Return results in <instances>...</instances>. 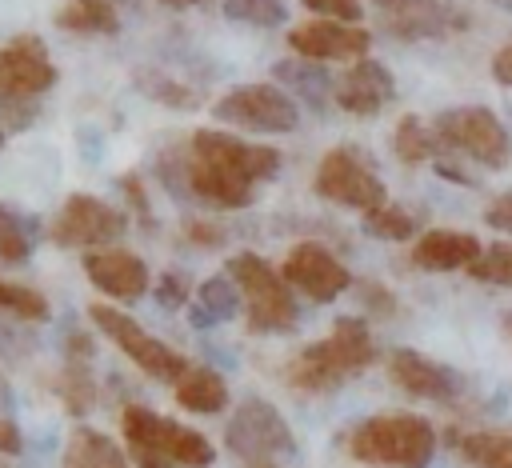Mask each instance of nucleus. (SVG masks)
I'll return each mask as SVG.
<instances>
[{"instance_id":"nucleus-3","label":"nucleus","mask_w":512,"mask_h":468,"mask_svg":"<svg viewBox=\"0 0 512 468\" xmlns=\"http://www.w3.org/2000/svg\"><path fill=\"white\" fill-rule=\"evenodd\" d=\"M348 452L380 468H428L436 456V428L416 412H384L352 428Z\"/></svg>"},{"instance_id":"nucleus-14","label":"nucleus","mask_w":512,"mask_h":468,"mask_svg":"<svg viewBox=\"0 0 512 468\" xmlns=\"http://www.w3.org/2000/svg\"><path fill=\"white\" fill-rule=\"evenodd\" d=\"M372 32L344 20H308L288 32V48L304 60H360L368 56Z\"/></svg>"},{"instance_id":"nucleus-21","label":"nucleus","mask_w":512,"mask_h":468,"mask_svg":"<svg viewBox=\"0 0 512 468\" xmlns=\"http://www.w3.org/2000/svg\"><path fill=\"white\" fill-rule=\"evenodd\" d=\"M172 388H176V404H184L188 412H200V416L224 412V404H228L224 376L216 368H204V364H188Z\"/></svg>"},{"instance_id":"nucleus-18","label":"nucleus","mask_w":512,"mask_h":468,"mask_svg":"<svg viewBox=\"0 0 512 468\" xmlns=\"http://www.w3.org/2000/svg\"><path fill=\"white\" fill-rule=\"evenodd\" d=\"M484 252V244L472 232H452V228H432L412 244V264L424 272H456L476 260Z\"/></svg>"},{"instance_id":"nucleus-33","label":"nucleus","mask_w":512,"mask_h":468,"mask_svg":"<svg viewBox=\"0 0 512 468\" xmlns=\"http://www.w3.org/2000/svg\"><path fill=\"white\" fill-rule=\"evenodd\" d=\"M148 92H152V100H160L168 108H200V96L188 84H176L164 76H148Z\"/></svg>"},{"instance_id":"nucleus-34","label":"nucleus","mask_w":512,"mask_h":468,"mask_svg":"<svg viewBox=\"0 0 512 468\" xmlns=\"http://www.w3.org/2000/svg\"><path fill=\"white\" fill-rule=\"evenodd\" d=\"M308 12H316L320 20H344V24H356L364 16L360 0H304Z\"/></svg>"},{"instance_id":"nucleus-30","label":"nucleus","mask_w":512,"mask_h":468,"mask_svg":"<svg viewBox=\"0 0 512 468\" xmlns=\"http://www.w3.org/2000/svg\"><path fill=\"white\" fill-rule=\"evenodd\" d=\"M364 232L380 236V240H408L416 232V220H412V212H404L396 204H380V208L364 212Z\"/></svg>"},{"instance_id":"nucleus-4","label":"nucleus","mask_w":512,"mask_h":468,"mask_svg":"<svg viewBox=\"0 0 512 468\" xmlns=\"http://www.w3.org/2000/svg\"><path fill=\"white\" fill-rule=\"evenodd\" d=\"M224 272L240 288L244 320H248L252 332H288V328H296V320H300L296 288L280 276V268H272L256 252H236V256H228Z\"/></svg>"},{"instance_id":"nucleus-12","label":"nucleus","mask_w":512,"mask_h":468,"mask_svg":"<svg viewBox=\"0 0 512 468\" xmlns=\"http://www.w3.org/2000/svg\"><path fill=\"white\" fill-rule=\"evenodd\" d=\"M280 276H284L300 296H308V300H316V304H328V300H336L340 292L352 288V272L344 268V260H336V252H328V248L316 244V240L296 244V248L284 256Z\"/></svg>"},{"instance_id":"nucleus-25","label":"nucleus","mask_w":512,"mask_h":468,"mask_svg":"<svg viewBox=\"0 0 512 468\" xmlns=\"http://www.w3.org/2000/svg\"><path fill=\"white\" fill-rule=\"evenodd\" d=\"M36 236H40V228L28 212L0 204V260L4 264H24L36 248Z\"/></svg>"},{"instance_id":"nucleus-38","label":"nucleus","mask_w":512,"mask_h":468,"mask_svg":"<svg viewBox=\"0 0 512 468\" xmlns=\"http://www.w3.org/2000/svg\"><path fill=\"white\" fill-rule=\"evenodd\" d=\"M484 220H488L496 232H508V236H512V192L496 196V200L484 208Z\"/></svg>"},{"instance_id":"nucleus-10","label":"nucleus","mask_w":512,"mask_h":468,"mask_svg":"<svg viewBox=\"0 0 512 468\" xmlns=\"http://www.w3.org/2000/svg\"><path fill=\"white\" fill-rule=\"evenodd\" d=\"M212 116L248 132H292L300 124L296 100L280 84H240L212 104Z\"/></svg>"},{"instance_id":"nucleus-41","label":"nucleus","mask_w":512,"mask_h":468,"mask_svg":"<svg viewBox=\"0 0 512 468\" xmlns=\"http://www.w3.org/2000/svg\"><path fill=\"white\" fill-rule=\"evenodd\" d=\"M492 80L504 84V88H512V40L492 56Z\"/></svg>"},{"instance_id":"nucleus-32","label":"nucleus","mask_w":512,"mask_h":468,"mask_svg":"<svg viewBox=\"0 0 512 468\" xmlns=\"http://www.w3.org/2000/svg\"><path fill=\"white\" fill-rule=\"evenodd\" d=\"M0 308L8 316H16V320H44L48 316V300L36 288H28V284H4Z\"/></svg>"},{"instance_id":"nucleus-35","label":"nucleus","mask_w":512,"mask_h":468,"mask_svg":"<svg viewBox=\"0 0 512 468\" xmlns=\"http://www.w3.org/2000/svg\"><path fill=\"white\" fill-rule=\"evenodd\" d=\"M188 292H192V284H188L184 272H164L160 284H156V300H160L164 308H180V304H188Z\"/></svg>"},{"instance_id":"nucleus-28","label":"nucleus","mask_w":512,"mask_h":468,"mask_svg":"<svg viewBox=\"0 0 512 468\" xmlns=\"http://www.w3.org/2000/svg\"><path fill=\"white\" fill-rule=\"evenodd\" d=\"M468 276H472V280H480V284L512 288V240L488 244V248L468 264Z\"/></svg>"},{"instance_id":"nucleus-11","label":"nucleus","mask_w":512,"mask_h":468,"mask_svg":"<svg viewBox=\"0 0 512 468\" xmlns=\"http://www.w3.org/2000/svg\"><path fill=\"white\" fill-rule=\"evenodd\" d=\"M56 84V64L40 36H16L0 48V100H40Z\"/></svg>"},{"instance_id":"nucleus-48","label":"nucleus","mask_w":512,"mask_h":468,"mask_svg":"<svg viewBox=\"0 0 512 468\" xmlns=\"http://www.w3.org/2000/svg\"><path fill=\"white\" fill-rule=\"evenodd\" d=\"M500 4H512V0H500Z\"/></svg>"},{"instance_id":"nucleus-36","label":"nucleus","mask_w":512,"mask_h":468,"mask_svg":"<svg viewBox=\"0 0 512 468\" xmlns=\"http://www.w3.org/2000/svg\"><path fill=\"white\" fill-rule=\"evenodd\" d=\"M360 300L368 304V312H376V316H392L396 312V296L384 288V284H360Z\"/></svg>"},{"instance_id":"nucleus-27","label":"nucleus","mask_w":512,"mask_h":468,"mask_svg":"<svg viewBox=\"0 0 512 468\" xmlns=\"http://www.w3.org/2000/svg\"><path fill=\"white\" fill-rule=\"evenodd\" d=\"M196 300H200L196 324H216V320H228L240 308V288H236V280L228 272H220V276H208L196 288Z\"/></svg>"},{"instance_id":"nucleus-39","label":"nucleus","mask_w":512,"mask_h":468,"mask_svg":"<svg viewBox=\"0 0 512 468\" xmlns=\"http://www.w3.org/2000/svg\"><path fill=\"white\" fill-rule=\"evenodd\" d=\"M184 232H188V240H192V244H204V248L224 244V232H220L216 224H208V220H188V224H184Z\"/></svg>"},{"instance_id":"nucleus-15","label":"nucleus","mask_w":512,"mask_h":468,"mask_svg":"<svg viewBox=\"0 0 512 468\" xmlns=\"http://www.w3.org/2000/svg\"><path fill=\"white\" fill-rule=\"evenodd\" d=\"M388 376L392 384H400L408 396H420V400H456L464 392V376L452 364H440L412 348H396L388 356Z\"/></svg>"},{"instance_id":"nucleus-6","label":"nucleus","mask_w":512,"mask_h":468,"mask_svg":"<svg viewBox=\"0 0 512 468\" xmlns=\"http://www.w3.org/2000/svg\"><path fill=\"white\" fill-rule=\"evenodd\" d=\"M224 444L244 468H280V460L296 448L288 420L264 400H244L232 412L224 428Z\"/></svg>"},{"instance_id":"nucleus-13","label":"nucleus","mask_w":512,"mask_h":468,"mask_svg":"<svg viewBox=\"0 0 512 468\" xmlns=\"http://www.w3.org/2000/svg\"><path fill=\"white\" fill-rule=\"evenodd\" d=\"M372 4L380 28L392 32L396 40H432L464 24V16L448 8V0H372Z\"/></svg>"},{"instance_id":"nucleus-17","label":"nucleus","mask_w":512,"mask_h":468,"mask_svg":"<svg viewBox=\"0 0 512 468\" xmlns=\"http://www.w3.org/2000/svg\"><path fill=\"white\" fill-rule=\"evenodd\" d=\"M396 96V80L380 60L360 56L344 76H336V108H344L348 116H376L388 100Z\"/></svg>"},{"instance_id":"nucleus-2","label":"nucleus","mask_w":512,"mask_h":468,"mask_svg":"<svg viewBox=\"0 0 512 468\" xmlns=\"http://www.w3.org/2000/svg\"><path fill=\"white\" fill-rule=\"evenodd\" d=\"M120 432H124V444L136 468H208L216 460V448L208 444V436L144 404L124 408Z\"/></svg>"},{"instance_id":"nucleus-22","label":"nucleus","mask_w":512,"mask_h":468,"mask_svg":"<svg viewBox=\"0 0 512 468\" xmlns=\"http://www.w3.org/2000/svg\"><path fill=\"white\" fill-rule=\"evenodd\" d=\"M60 468H132V464L120 452V444H112V436L96 428H72L60 452Z\"/></svg>"},{"instance_id":"nucleus-40","label":"nucleus","mask_w":512,"mask_h":468,"mask_svg":"<svg viewBox=\"0 0 512 468\" xmlns=\"http://www.w3.org/2000/svg\"><path fill=\"white\" fill-rule=\"evenodd\" d=\"M20 448H24V440H20L16 420H8V416L0 412V456H16Z\"/></svg>"},{"instance_id":"nucleus-37","label":"nucleus","mask_w":512,"mask_h":468,"mask_svg":"<svg viewBox=\"0 0 512 468\" xmlns=\"http://www.w3.org/2000/svg\"><path fill=\"white\" fill-rule=\"evenodd\" d=\"M0 108H4V124L8 128H28L32 124V116H36V100H0Z\"/></svg>"},{"instance_id":"nucleus-7","label":"nucleus","mask_w":512,"mask_h":468,"mask_svg":"<svg viewBox=\"0 0 512 468\" xmlns=\"http://www.w3.org/2000/svg\"><path fill=\"white\" fill-rule=\"evenodd\" d=\"M312 188H316V196H324L332 204H344V208H356V212H372V208L388 204L384 180L364 160V152L352 148V144H336V148L324 152Z\"/></svg>"},{"instance_id":"nucleus-44","label":"nucleus","mask_w":512,"mask_h":468,"mask_svg":"<svg viewBox=\"0 0 512 468\" xmlns=\"http://www.w3.org/2000/svg\"><path fill=\"white\" fill-rule=\"evenodd\" d=\"M164 8H196V4H204V0H160Z\"/></svg>"},{"instance_id":"nucleus-26","label":"nucleus","mask_w":512,"mask_h":468,"mask_svg":"<svg viewBox=\"0 0 512 468\" xmlns=\"http://www.w3.org/2000/svg\"><path fill=\"white\" fill-rule=\"evenodd\" d=\"M436 148H440L436 132H432V128H424V120H420L416 112H408V116H400V120H396L392 152H396V160H400V164L416 168V164L432 160V152H436Z\"/></svg>"},{"instance_id":"nucleus-31","label":"nucleus","mask_w":512,"mask_h":468,"mask_svg":"<svg viewBox=\"0 0 512 468\" xmlns=\"http://www.w3.org/2000/svg\"><path fill=\"white\" fill-rule=\"evenodd\" d=\"M56 392L64 396V404H68V412H88L92 408V400H96V388H92V376H88V368L84 364H68L64 368V376H60V384H56Z\"/></svg>"},{"instance_id":"nucleus-43","label":"nucleus","mask_w":512,"mask_h":468,"mask_svg":"<svg viewBox=\"0 0 512 468\" xmlns=\"http://www.w3.org/2000/svg\"><path fill=\"white\" fill-rule=\"evenodd\" d=\"M12 404V388H8V380H4V372H0V412Z\"/></svg>"},{"instance_id":"nucleus-9","label":"nucleus","mask_w":512,"mask_h":468,"mask_svg":"<svg viewBox=\"0 0 512 468\" xmlns=\"http://www.w3.org/2000/svg\"><path fill=\"white\" fill-rule=\"evenodd\" d=\"M124 232H128V216H124L120 208H112L108 200L88 196V192H72V196L60 204L56 220L48 224V240H52L56 248H84V252L108 248V244H116Z\"/></svg>"},{"instance_id":"nucleus-24","label":"nucleus","mask_w":512,"mask_h":468,"mask_svg":"<svg viewBox=\"0 0 512 468\" xmlns=\"http://www.w3.org/2000/svg\"><path fill=\"white\" fill-rule=\"evenodd\" d=\"M456 452L476 468H512V428H488V432H460Z\"/></svg>"},{"instance_id":"nucleus-19","label":"nucleus","mask_w":512,"mask_h":468,"mask_svg":"<svg viewBox=\"0 0 512 468\" xmlns=\"http://www.w3.org/2000/svg\"><path fill=\"white\" fill-rule=\"evenodd\" d=\"M348 376L352 372L344 368V360L336 356V348H332L328 336L316 340V344H308V348H300L292 356V364H288V384L300 388V392H328V388L344 384Z\"/></svg>"},{"instance_id":"nucleus-20","label":"nucleus","mask_w":512,"mask_h":468,"mask_svg":"<svg viewBox=\"0 0 512 468\" xmlns=\"http://www.w3.org/2000/svg\"><path fill=\"white\" fill-rule=\"evenodd\" d=\"M276 80L288 88V96H300L316 116L336 108V80L320 60H284L276 64Z\"/></svg>"},{"instance_id":"nucleus-8","label":"nucleus","mask_w":512,"mask_h":468,"mask_svg":"<svg viewBox=\"0 0 512 468\" xmlns=\"http://www.w3.org/2000/svg\"><path fill=\"white\" fill-rule=\"evenodd\" d=\"M88 320L140 368V372H148V376H156V380H180V372L188 368V360L176 352V348H168L164 340H156L140 320H132L124 308H112V304H88Z\"/></svg>"},{"instance_id":"nucleus-16","label":"nucleus","mask_w":512,"mask_h":468,"mask_svg":"<svg viewBox=\"0 0 512 468\" xmlns=\"http://www.w3.org/2000/svg\"><path fill=\"white\" fill-rule=\"evenodd\" d=\"M84 272H88V280L104 292V296H112V300H140L144 292H148V264L136 256V252H128V248H116V244H108V248H92L88 256H84Z\"/></svg>"},{"instance_id":"nucleus-1","label":"nucleus","mask_w":512,"mask_h":468,"mask_svg":"<svg viewBox=\"0 0 512 468\" xmlns=\"http://www.w3.org/2000/svg\"><path fill=\"white\" fill-rule=\"evenodd\" d=\"M280 172V152L216 128L192 132V156L184 160V188L212 208H248L256 188Z\"/></svg>"},{"instance_id":"nucleus-46","label":"nucleus","mask_w":512,"mask_h":468,"mask_svg":"<svg viewBox=\"0 0 512 468\" xmlns=\"http://www.w3.org/2000/svg\"><path fill=\"white\" fill-rule=\"evenodd\" d=\"M4 284H8V280H4V276H0V292H4Z\"/></svg>"},{"instance_id":"nucleus-29","label":"nucleus","mask_w":512,"mask_h":468,"mask_svg":"<svg viewBox=\"0 0 512 468\" xmlns=\"http://www.w3.org/2000/svg\"><path fill=\"white\" fill-rule=\"evenodd\" d=\"M224 16L236 24H252V28H276L284 24L288 8L284 0H224Z\"/></svg>"},{"instance_id":"nucleus-23","label":"nucleus","mask_w":512,"mask_h":468,"mask_svg":"<svg viewBox=\"0 0 512 468\" xmlns=\"http://www.w3.org/2000/svg\"><path fill=\"white\" fill-rule=\"evenodd\" d=\"M56 24L72 36H116L120 12L112 0H64V8L56 12Z\"/></svg>"},{"instance_id":"nucleus-5","label":"nucleus","mask_w":512,"mask_h":468,"mask_svg":"<svg viewBox=\"0 0 512 468\" xmlns=\"http://www.w3.org/2000/svg\"><path fill=\"white\" fill-rule=\"evenodd\" d=\"M432 132H436L440 148L460 152L484 168H504L512 160V132L504 128V120L492 108H480V104L448 108L436 116Z\"/></svg>"},{"instance_id":"nucleus-42","label":"nucleus","mask_w":512,"mask_h":468,"mask_svg":"<svg viewBox=\"0 0 512 468\" xmlns=\"http://www.w3.org/2000/svg\"><path fill=\"white\" fill-rule=\"evenodd\" d=\"M120 188L128 192V200H132V208L140 212V216H148V196H144V184H140V176H120Z\"/></svg>"},{"instance_id":"nucleus-47","label":"nucleus","mask_w":512,"mask_h":468,"mask_svg":"<svg viewBox=\"0 0 512 468\" xmlns=\"http://www.w3.org/2000/svg\"><path fill=\"white\" fill-rule=\"evenodd\" d=\"M0 148H4V128H0Z\"/></svg>"},{"instance_id":"nucleus-45","label":"nucleus","mask_w":512,"mask_h":468,"mask_svg":"<svg viewBox=\"0 0 512 468\" xmlns=\"http://www.w3.org/2000/svg\"><path fill=\"white\" fill-rule=\"evenodd\" d=\"M504 332H508V336H512V316H504Z\"/></svg>"}]
</instances>
